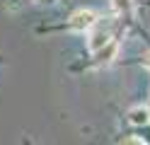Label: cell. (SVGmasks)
<instances>
[{"label": "cell", "instance_id": "obj_1", "mask_svg": "<svg viewBox=\"0 0 150 145\" xmlns=\"http://www.w3.org/2000/svg\"><path fill=\"white\" fill-rule=\"evenodd\" d=\"M97 24V15L92 10H78L73 17H70V27L78 29V32H85V29H92Z\"/></svg>", "mask_w": 150, "mask_h": 145}, {"label": "cell", "instance_id": "obj_2", "mask_svg": "<svg viewBox=\"0 0 150 145\" xmlns=\"http://www.w3.org/2000/svg\"><path fill=\"white\" fill-rule=\"evenodd\" d=\"M111 41V34H109V29H104V27H99V29H95L92 27V32H90V39H87V48L92 53L95 51H99L104 44H109Z\"/></svg>", "mask_w": 150, "mask_h": 145}, {"label": "cell", "instance_id": "obj_3", "mask_svg": "<svg viewBox=\"0 0 150 145\" xmlns=\"http://www.w3.org/2000/svg\"><path fill=\"white\" fill-rule=\"evenodd\" d=\"M128 121L133 126H148L150 123V111L145 106H133V109L128 111Z\"/></svg>", "mask_w": 150, "mask_h": 145}, {"label": "cell", "instance_id": "obj_4", "mask_svg": "<svg viewBox=\"0 0 150 145\" xmlns=\"http://www.w3.org/2000/svg\"><path fill=\"white\" fill-rule=\"evenodd\" d=\"M114 53H116V44H114V41H109V44L102 46L99 51H95V56H97V61H99V63H102V61H109Z\"/></svg>", "mask_w": 150, "mask_h": 145}, {"label": "cell", "instance_id": "obj_5", "mask_svg": "<svg viewBox=\"0 0 150 145\" xmlns=\"http://www.w3.org/2000/svg\"><path fill=\"white\" fill-rule=\"evenodd\" d=\"M111 7H114V12L124 15V12H128L133 7V0H111Z\"/></svg>", "mask_w": 150, "mask_h": 145}, {"label": "cell", "instance_id": "obj_6", "mask_svg": "<svg viewBox=\"0 0 150 145\" xmlns=\"http://www.w3.org/2000/svg\"><path fill=\"white\" fill-rule=\"evenodd\" d=\"M145 65H148V68H150V53H148V56H145Z\"/></svg>", "mask_w": 150, "mask_h": 145}]
</instances>
